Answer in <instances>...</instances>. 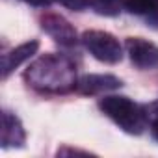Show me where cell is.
Listing matches in <instances>:
<instances>
[{"instance_id": "1", "label": "cell", "mask_w": 158, "mask_h": 158, "mask_svg": "<svg viewBox=\"0 0 158 158\" xmlns=\"http://www.w3.org/2000/svg\"><path fill=\"white\" fill-rule=\"evenodd\" d=\"M26 80L30 86L41 91H65L76 88V69L71 60L48 54L39 58L26 71Z\"/></svg>"}, {"instance_id": "2", "label": "cell", "mask_w": 158, "mask_h": 158, "mask_svg": "<svg viewBox=\"0 0 158 158\" xmlns=\"http://www.w3.org/2000/svg\"><path fill=\"white\" fill-rule=\"evenodd\" d=\"M99 108L115 125H119V128H123L128 134H141L149 121L147 110L127 97H117V95L102 97Z\"/></svg>"}, {"instance_id": "3", "label": "cell", "mask_w": 158, "mask_h": 158, "mask_svg": "<svg viewBox=\"0 0 158 158\" xmlns=\"http://www.w3.org/2000/svg\"><path fill=\"white\" fill-rule=\"evenodd\" d=\"M82 43L89 50L93 58L104 63H117L123 58V47L119 45L117 37L102 32V30H89L82 34Z\"/></svg>"}, {"instance_id": "4", "label": "cell", "mask_w": 158, "mask_h": 158, "mask_svg": "<svg viewBox=\"0 0 158 158\" xmlns=\"http://www.w3.org/2000/svg\"><path fill=\"white\" fill-rule=\"evenodd\" d=\"M41 26L43 30L56 41L60 43L61 47H73L76 45L78 41V35H76V30L73 28V24L63 19L61 15H56V13H48L41 19Z\"/></svg>"}, {"instance_id": "5", "label": "cell", "mask_w": 158, "mask_h": 158, "mask_svg": "<svg viewBox=\"0 0 158 158\" xmlns=\"http://www.w3.org/2000/svg\"><path fill=\"white\" fill-rule=\"evenodd\" d=\"M127 52L139 69H158V47L141 37L127 39Z\"/></svg>"}, {"instance_id": "6", "label": "cell", "mask_w": 158, "mask_h": 158, "mask_svg": "<svg viewBox=\"0 0 158 158\" xmlns=\"http://www.w3.org/2000/svg\"><path fill=\"white\" fill-rule=\"evenodd\" d=\"M121 88V80L114 74H86L76 82V89L86 95L106 93Z\"/></svg>"}, {"instance_id": "7", "label": "cell", "mask_w": 158, "mask_h": 158, "mask_svg": "<svg viewBox=\"0 0 158 158\" xmlns=\"http://www.w3.org/2000/svg\"><path fill=\"white\" fill-rule=\"evenodd\" d=\"M37 48H39L37 41H28V43H23V45L11 48L8 54H4L2 56V78H8L10 73H13L26 60H30L37 52Z\"/></svg>"}, {"instance_id": "8", "label": "cell", "mask_w": 158, "mask_h": 158, "mask_svg": "<svg viewBox=\"0 0 158 158\" xmlns=\"http://www.w3.org/2000/svg\"><path fill=\"white\" fill-rule=\"evenodd\" d=\"M26 139V132L17 115L11 112L2 114V147H23Z\"/></svg>"}, {"instance_id": "9", "label": "cell", "mask_w": 158, "mask_h": 158, "mask_svg": "<svg viewBox=\"0 0 158 158\" xmlns=\"http://www.w3.org/2000/svg\"><path fill=\"white\" fill-rule=\"evenodd\" d=\"M130 13L154 17L158 13V0H127L125 6Z\"/></svg>"}, {"instance_id": "10", "label": "cell", "mask_w": 158, "mask_h": 158, "mask_svg": "<svg viewBox=\"0 0 158 158\" xmlns=\"http://www.w3.org/2000/svg\"><path fill=\"white\" fill-rule=\"evenodd\" d=\"M93 10L99 15L106 17H115L121 13V10L127 6V0H93Z\"/></svg>"}, {"instance_id": "11", "label": "cell", "mask_w": 158, "mask_h": 158, "mask_svg": "<svg viewBox=\"0 0 158 158\" xmlns=\"http://www.w3.org/2000/svg\"><path fill=\"white\" fill-rule=\"evenodd\" d=\"M56 2L63 4L65 8H71V10L80 11V10H86L88 6H91V4H93V0H56Z\"/></svg>"}, {"instance_id": "12", "label": "cell", "mask_w": 158, "mask_h": 158, "mask_svg": "<svg viewBox=\"0 0 158 158\" xmlns=\"http://www.w3.org/2000/svg\"><path fill=\"white\" fill-rule=\"evenodd\" d=\"M21 2H26V4L37 6V8H48L52 2H56V0H21Z\"/></svg>"}, {"instance_id": "13", "label": "cell", "mask_w": 158, "mask_h": 158, "mask_svg": "<svg viewBox=\"0 0 158 158\" xmlns=\"http://www.w3.org/2000/svg\"><path fill=\"white\" fill-rule=\"evenodd\" d=\"M151 134H152V138L158 141V115L151 119Z\"/></svg>"}]
</instances>
